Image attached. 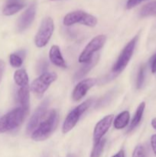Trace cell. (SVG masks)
Segmentation results:
<instances>
[{"instance_id":"6da1fadb","label":"cell","mask_w":156,"mask_h":157,"mask_svg":"<svg viewBox=\"0 0 156 157\" xmlns=\"http://www.w3.org/2000/svg\"><path fill=\"white\" fill-rule=\"evenodd\" d=\"M58 124V113L56 110H53L50 112L47 119L41 122L34 130L32 134V139L37 142L45 140L54 131Z\"/></svg>"},{"instance_id":"7a4b0ae2","label":"cell","mask_w":156,"mask_h":157,"mask_svg":"<svg viewBox=\"0 0 156 157\" xmlns=\"http://www.w3.org/2000/svg\"><path fill=\"white\" fill-rule=\"evenodd\" d=\"M26 114L21 107H18L0 117V133L10 131L19 127Z\"/></svg>"},{"instance_id":"3957f363","label":"cell","mask_w":156,"mask_h":157,"mask_svg":"<svg viewBox=\"0 0 156 157\" xmlns=\"http://www.w3.org/2000/svg\"><path fill=\"white\" fill-rule=\"evenodd\" d=\"M76 23H80L89 27H95L97 24V18L93 15L81 10L70 12L64 17V25L70 26Z\"/></svg>"},{"instance_id":"277c9868","label":"cell","mask_w":156,"mask_h":157,"mask_svg":"<svg viewBox=\"0 0 156 157\" xmlns=\"http://www.w3.org/2000/svg\"><path fill=\"white\" fill-rule=\"evenodd\" d=\"M54 30V21L50 17L44 18L39 29L35 35V42L38 48H43L47 45L50 41Z\"/></svg>"},{"instance_id":"5b68a950","label":"cell","mask_w":156,"mask_h":157,"mask_svg":"<svg viewBox=\"0 0 156 157\" xmlns=\"http://www.w3.org/2000/svg\"><path fill=\"white\" fill-rule=\"evenodd\" d=\"M92 102H93V100L92 99L87 100V101H84V103L80 104L79 106L75 107L73 110H72L69 113V114L67 115L65 121H64V124H63V133H64V134H65V133H67L76 126V124H77L80 118L81 115L90 107Z\"/></svg>"},{"instance_id":"8992f818","label":"cell","mask_w":156,"mask_h":157,"mask_svg":"<svg viewBox=\"0 0 156 157\" xmlns=\"http://www.w3.org/2000/svg\"><path fill=\"white\" fill-rule=\"evenodd\" d=\"M57 78L58 75L54 72H44L33 81L31 84V90L38 97H42L50 84L54 82Z\"/></svg>"},{"instance_id":"52a82bcc","label":"cell","mask_w":156,"mask_h":157,"mask_svg":"<svg viewBox=\"0 0 156 157\" xmlns=\"http://www.w3.org/2000/svg\"><path fill=\"white\" fill-rule=\"evenodd\" d=\"M138 39H139V35H136L124 48L120 55L118 58L117 61L113 67V71L114 73H120L128 65V62L134 53L135 48H136Z\"/></svg>"},{"instance_id":"ba28073f","label":"cell","mask_w":156,"mask_h":157,"mask_svg":"<svg viewBox=\"0 0 156 157\" xmlns=\"http://www.w3.org/2000/svg\"><path fill=\"white\" fill-rule=\"evenodd\" d=\"M106 41V36L104 35H99L93 38L87 44L85 48L79 57L80 63H87L90 61L93 57V54L102 48Z\"/></svg>"},{"instance_id":"9c48e42d","label":"cell","mask_w":156,"mask_h":157,"mask_svg":"<svg viewBox=\"0 0 156 157\" xmlns=\"http://www.w3.org/2000/svg\"><path fill=\"white\" fill-rule=\"evenodd\" d=\"M48 104L49 101L47 99H46L37 107L35 111L34 112L33 115H32V117L29 120V122L28 123L27 127H26V133L28 134H30V133H33L34 130L41 124V121L44 117L46 112H47Z\"/></svg>"},{"instance_id":"30bf717a","label":"cell","mask_w":156,"mask_h":157,"mask_svg":"<svg viewBox=\"0 0 156 157\" xmlns=\"http://www.w3.org/2000/svg\"><path fill=\"white\" fill-rule=\"evenodd\" d=\"M113 119H114V116L113 114L107 115L96 124L94 130H93L94 144L102 139V136L107 133L109 129L111 127Z\"/></svg>"},{"instance_id":"8fae6325","label":"cell","mask_w":156,"mask_h":157,"mask_svg":"<svg viewBox=\"0 0 156 157\" xmlns=\"http://www.w3.org/2000/svg\"><path fill=\"white\" fill-rule=\"evenodd\" d=\"M96 78H87L84 79L77 84L73 89L72 98L74 101H79L87 94V91L96 84Z\"/></svg>"},{"instance_id":"7c38bea8","label":"cell","mask_w":156,"mask_h":157,"mask_svg":"<svg viewBox=\"0 0 156 157\" xmlns=\"http://www.w3.org/2000/svg\"><path fill=\"white\" fill-rule=\"evenodd\" d=\"M35 12L36 9H35V4H32L29 8L24 11V13L20 16L17 24V29L18 32H23L32 25L35 19Z\"/></svg>"},{"instance_id":"4fadbf2b","label":"cell","mask_w":156,"mask_h":157,"mask_svg":"<svg viewBox=\"0 0 156 157\" xmlns=\"http://www.w3.org/2000/svg\"><path fill=\"white\" fill-rule=\"evenodd\" d=\"M49 58L54 65L62 67V68L67 67V64H66L65 61H64V58L61 55L59 46L53 45L50 48V52H49Z\"/></svg>"},{"instance_id":"5bb4252c","label":"cell","mask_w":156,"mask_h":157,"mask_svg":"<svg viewBox=\"0 0 156 157\" xmlns=\"http://www.w3.org/2000/svg\"><path fill=\"white\" fill-rule=\"evenodd\" d=\"M29 96H30V91H29L28 86H24L21 87L18 90V102L21 104V107L24 110L26 113H28L29 109Z\"/></svg>"},{"instance_id":"9a60e30c","label":"cell","mask_w":156,"mask_h":157,"mask_svg":"<svg viewBox=\"0 0 156 157\" xmlns=\"http://www.w3.org/2000/svg\"><path fill=\"white\" fill-rule=\"evenodd\" d=\"M99 55H93V58L90 59V61L88 62L85 63L84 66L78 71L76 73L74 76V80L76 81V80H79L81 79V78H84L93 67L96 64V63L98 62L99 61Z\"/></svg>"},{"instance_id":"2e32d148","label":"cell","mask_w":156,"mask_h":157,"mask_svg":"<svg viewBox=\"0 0 156 157\" xmlns=\"http://www.w3.org/2000/svg\"><path fill=\"white\" fill-rule=\"evenodd\" d=\"M145 108V103L142 102L139 105V107H137V110H136V113H135L134 117H133L132 120V122L130 124L129 127H128L127 132H130L132 130H134L136 127L139 124V123L141 122V120H142V116H143L144 110Z\"/></svg>"},{"instance_id":"e0dca14e","label":"cell","mask_w":156,"mask_h":157,"mask_svg":"<svg viewBox=\"0 0 156 157\" xmlns=\"http://www.w3.org/2000/svg\"><path fill=\"white\" fill-rule=\"evenodd\" d=\"M130 119V114L129 112L125 110V111L119 113L116 118L115 119L114 121V127L116 130H121V129L125 128L127 127L128 124Z\"/></svg>"},{"instance_id":"ac0fdd59","label":"cell","mask_w":156,"mask_h":157,"mask_svg":"<svg viewBox=\"0 0 156 157\" xmlns=\"http://www.w3.org/2000/svg\"><path fill=\"white\" fill-rule=\"evenodd\" d=\"M28 76L24 69H19L14 74V81L20 87L28 85Z\"/></svg>"},{"instance_id":"d6986e66","label":"cell","mask_w":156,"mask_h":157,"mask_svg":"<svg viewBox=\"0 0 156 157\" xmlns=\"http://www.w3.org/2000/svg\"><path fill=\"white\" fill-rule=\"evenodd\" d=\"M24 7V4L23 2L21 3H7L6 6L3 9L2 13L3 15L6 16L12 15L14 14L17 13L20 10Z\"/></svg>"},{"instance_id":"ffe728a7","label":"cell","mask_w":156,"mask_h":157,"mask_svg":"<svg viewBox=\"0 0 156 157\" xmlns=\"http://www.w3.org/2000/svg\"><path fill=\"white\" fill-rule=\"evenodd\" d=\"M141 17L154 16L156 15V0L145 4L140 10Z\"/></svg>"},{"instance_id":"44dd1931","label":"cell","mask_w":156,"mask_h":157,"mask_svg":"<svg viewBox=\"0 0 156 157\" xmlns=\"http://www.w3.org/2000/svg\"><path fill=\"white\" fill-rule=\"evenodd\" d=\"M106 144V139H102L97 143H95L94 147L90 154V157H100L103 151L104 146Z\"/></svg>"},{"instance_id":"7402d4cb","label":"cell","mask_w":156,"mask_h":157,"mask_svg":"<svg viewBox=\"0 0 156 157\" xmlns=\"http://www.w3.org/2000/svg\"><path fill=\"white\" fill-rule=\"evenodd\" d=\"M9 62L13 67H20L23 63L22 57L18 53L12 54L9 56Z\"/></svg>"},{"instance_id":"603a6c76","label":"cell","mask_w":156,"mask_h":157,"mask_svg":"<svg viewBox=\"0 0 156 157\" xmlns=\"http://www.w3.org/2000/svg\"><path fill=\"white\" fill-rule=\"evenodd\" d=\"M145 66L142 64L139 67V73H138L137 81H136V87L138 89H141L144 84L145 81Z\"/></svg>"},{"instance_id":"cb8c5ba5","label":"cell","mask_w":156,"mask_h":157,"mask_svg":"<svg viewBox=\"0 0 156 157\" xmlns=\"http://www.w3.org/2000/svg\"><path fill=\"white\" fill-rule=\"evenodd\" d=\"M132 157H146V153L143 146L139 145L135 148Z\"/></svg>"},{"instance_id":"d4e9b609","label":"cell","mask_w":156,"mask_h":157,"mask_svg":"<svg viewBox=\"0 0 156 157\" xmlns=\"http://www.w3.org/2000/svg\"><path fill=\"white\" fill-rule=\"evenodd\" d=\"M144 1H146V0H128L126 3L127 9H132V8L136 7V6H137L138 5H139Z\"/></svg>"},{"instance_id":"484cf974","label":"cell","mask_w":156,"mask_h":157,"mask_svg":"<svg viewBox=\"0 0 156 157\" xmlns=\"http://www.w3.org/2000/svg\"><path fill=\"white\" fill-rule=\"evenodd\" d=\"M151 68L152 73H156V54L151 58Z\"/></svg>"},{"instance_id":"4316f807","label":"cell","mask_w":156,"mask_h":157,"mask_svg":"<svg viewBox=\"0 0 156 157\" xmlns=\"http://www.w3.org/2000/svg\"><path fill=\"white\" fill-rule=\"evenodd\" d=\"M5 68H6V64H5L4 61L0 59V83H1L2 79L3 74H4Z\"/></svg>"},{"instance_id":"83f0119b","label":"cell","mask_w":156,"mask_h":157,"mask_svg":"<svg viewBox=\"0 0 156 157\" xmlns=\"http://www.w3.org/2000/svg\"><path fill=\"white\" fill-rule=\"evenodd\" d=\"M151 146L153 152L156 156V134H154L151 138Z\"/></svg>"},{"instance_id":"f1b7e54d","label":"cell","mask_w":156,"mask_h":157,"mask_svg":"<svg viewBox=\"0 0 156 157\" xmlns=\"http://www.w3.org/2000/svg\"><path fill=\"white\" fill-rule=\"evenodd\" d=\"M47 63H46L45 61H42L41 65L39 66V68L41 69V71H44L46 70V68H47Z\"/></svg>"},{"instance_id":"f546056e","label":"cell","mask_w":156,"mask_h":157,"mask_svg":"<svg viewBox=\"0 0 156 157\" xmlns=\"http://www.w3.org/2000/svg\"><path fill=\"white\" fill-rule=\"evenodd\" d=\"M112 157H125V153H124V150H119L116 154H115L114 156H113Z\"/></svg>"},{"instance_id":"4dcf8cb0","label":"cell","mask_w":156,"mask_h":157,"mask_svg":"<svg viewBox=\"0 0 156 157\" xmlns=\"http://www.w3.org/2000/svg\"><path fill=\"white\" fill-rule=\"evenodd\" d=\"M22 0H7V3H21Z\"/></svg>"},{"instance_id":"1f68e13d","label":"cell","mask_w":156,"mask_h":157,"mask_svg":"<svg viewBox=\"0 0 156 157\" xmlns=\"http://www.w3.org/2000/svg\"><path fill=\"white\" fill-rule=\"evenodd\" d=\"M151 126H152L153 128L156 130V117L153 118L152 121H151Z\"/></svg>"},{"instance_id":"d6a6232c","label":"cell","mask_w":156,"mask_h":157,"mask_svg":"<svg viewBox=\"0 0 156 157\" xmlns=\"http://www.w3.org/2000/svg\"><path fill=\"white\" fill-rule=\"evenodd\" d=\"M50 1H57V0H50Z\"/></svg>"}]
</instances>
